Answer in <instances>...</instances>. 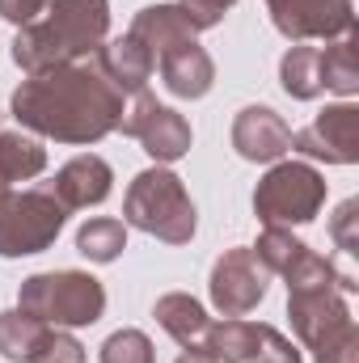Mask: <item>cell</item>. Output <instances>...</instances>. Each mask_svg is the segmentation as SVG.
<instances>
[{"label":"cell","mask_w":359,"mask_h":363,"mask_svg":"<svg viewBox=\"0 0 359 363\" xmlns=\"http://www.w3.org/2000/svg\"><path fill=\"white\" fill-rule=\"evenodd\" d=\"M123 89L106 77L97 55L26 77L13 89V118L60 144H97L123 123Z\"/></svg>","instance_id":"obj_1"},{"label":"cell","mask_w":359,"mask_h":363,"mask_svg":"<svg viewBox=\"0 0 359 363\" xmlns=\"http://www.w3.org/2000/svg\"><path fill=\"white\" fill-rule=\"evenodd\" d=\"M283 279L292 330L304 342V351H313V363H359V330L347 308V296L359 287L355 274L338 271L330 258L304 245Z\"/></svg>","instance_id":"obj_2"},{"label":"cell","mask_w":359,"mask_h":363,"mask_svg":"<svg viewBox=\"0 0 359 363\" xmlns=\"http://www.w3.org/2000/svg\"><path fill=\"white\" fill-rule=\"evenodd\" d=\"M110 30V4L106 0H47V9L17 30L13 38V60L21 64L26 77L77 64L101 51Z\"/></svg>","instance_id":"obj_3"},{"label":"cell","mask_w":359,"mask_h":363,"mask_svg":"<svg viewBox=\"0 0 359 363\" xmlns=\"http://www.w3.org/2000/svg\"><path fill=\"white\" fill-rule=\"evenodd\" d=\"M123 220L165 245H186L194 237V203L174 169H144L127 186L123 199Z\"/></svg>","instance_id":"obj_4"},{"label":"cell","mask_w":359,"mask_h":363,"mask_svg":"<svg viewBox=\"0 0 359 363\" xmlns=\"http://www.w3.org/2000/svg\"><path fill=\"white\" fill-rule=\"evenodd\" d=\"M17 308L64 330V325H93L106 313V287L85 271H47L30 274L17 291Z\"/></svg>","instance_id":"obj_5"},{"label":"cell","mask_w":359,"mask_h":363,"mask_svg":"<svg viewBox=\"0 0 359 363\" xmlns=\"http://www.w3.org/2000/svg\"><path fill=\"white\" fill-rule=\"evenodd\" d=\"M64 220L68 211L51 190H9L0 199V258L43 254L60 237Z\"/></svg>","instance_id":"obj_6"},{"label":"cell","mask_w":359,"mask_h":363,"mask_svg":"<svg viewBox=\"0 0 359 363\" xmlns=\"http://www.w3.org/2000/svg\"><path fill=\"white\" fill-rule=\"evenodd\" d=\"M326 203V178L304 161H279L254 190V211L267 228L309 224Z\"/></svg>","instance_id":"obj_7"},{"label":"cell","mask_w":359,"mask_h":363,"mask_svg":"<svg viewBox=\"0 0 359 363\" xmlns=\"http://www.w3.org/2000/svg\"><path fill=\"white\" fill-rule=\"evenodd\" d=\"M203 347L220 363H300V351L292 347V338H283L275 325L241 321V317L207 325Z\"/></svg>","instance_id":"obj_8"},{"label":"cell","mask_w":359,"mask_h":363,"mask_svg":"<svg viewBox=\"0 0 359 363\" xmlns=\"http://www.w3.org/2000/svg\"><path fill=\"white\" fill-rule=\"evenodd\" d=\"M267 287H270V271L245 245L224 250L220 262L211 267V304L224 317H245L250 308H258L267 300Z\"/></svg>","instance_id":"obj_9"},{"label":"cell","mask_w":359,"mask_h":363,"mask_svg":"<svg viewBox=\"0 0 359 363\" xmlns=\"http://www.w3.org/2000/svg\"><path fill=\"white\" fill-rule=\"evenodd\" d=\"M118 131L131 135V140H140L144 152H148L157 165H170V161H178V157L190 152V123L182 118L178 110H170V106H161L157 97H148V93H140L136 110L123 114Z\"/></svg>","instance_id":"obj_10"},{"label":"cell","mask_w":359,"mask_h":363,"mask_svg":"<svg viewBox=\"0 0 359 363\" xmlns=\"http://www.w3.org/2000/svg\"><path fill=\"white\" fill-rule=\"evenodd\" d=\"M267 9L275 30L292 43L343 38L355 30V4L351 0H267Z\"/></svg>","instance_id":"obj_11"},{"label":"cell","mask_w":359,"mask_h":363,"mask_svg":"<svg viewBox=\"0 0 359 363\" xmlns=\"http://www.w3.org/2000/svg\"><path fill=\"white\" fill-rule=\"evenodd\" d=\"M292 148L304 157H317L326 165H355L359 161V106L338 101L326 106L304 131L292 135Z\"/></svg>","instance_id":"obj_12"},{"label":"cell","mask_w":359,"mask_h":363,"mask_svg":"<svg viewBox=\"0 0 359 363\" xmlns=\"http://www.w3.org/2000/svg\"><path fill=\"white\" fill-rule=\"evenodd\" d=\"M233 148L245 161H279L292 148V127L270 106H245L233 123Z\"/></svg>","instance_id":"obj_13"},{"label":"cell","mask_w":359,"mask_h":363,"mask_svg":"<svg viewBox=\"0 0 359 363\" xmlns=\"http://www.w3.org/2000/svg\"><path fill=\"white\" fill-rule=\"evenodd\" d=\"M110 182H114L110 165L89 152V157H72V161L55 174V182L43 186V190H51L64 211H81V207H97V203L110 194Z\"/></svg>","instance_id":"obj_14"},{"label":"cell","mask_w":359,"mask_h":363,"mask_svg":"<svg viewBox=\"0 0 359 363\" xmlns=\"http://www.w3.org/2000/svg\"><path fill=\"white\" fill-rule=\"evenodd\" d=\"M127 34H131V38L153 55V64H157L170 47H178V43H186V38H194L199 26H194V17H190L182 4H148V9L136 13V21H131Z\"/></svg>","instance_id":"obj_15"},{"label":"cell","mask_w":359,"mask_h":363,"mask_svg":"<svg viewBox=\"0 0 359 363\" xmlns=\"http://www.w3.org/2000/svg\"><path fill=\"white\" fill-rule=\"evenodd\" d=\"M157 68H161V81H165V89L174 97H203L211 89V81H216V64H211V55L194 38L170 47L157 60Z\"/></svg>","instance_id":"obj_16"},{"label":"cell","mask_w":359,"mask_h":363,"mask_svg":"<svg viewBox=\"0 0 359 363\" xmlns=\"http://www.w3.org/2000/svg\"><path fill=\"white\" fill-rule=\"evenodd\" d=\"M97 64L106 68V77H110L123 93H144V85H148V81H153V72H157L153 55H148L131 34H123V38L106 43V47L97 51Z\"/></svg>","instance_id":"obj_17"},{"label":"cell","mask_w":359,"mask_h":363,"mask_svg":"<svg viewBox=\"0 0 359 363\" xmlns=\"http://www.w3.org/2000/svg\"><path fill=\"white\" fill-rule=\"evenodd\" d=\"M153 317L161 321V330L182 342V347H199L203 338H207V325H211V317L203 313V304L194 300V296H186V291H170V296H161L157 304H153Z\"/></svg>","instance_id":"obj_18"},{"label":"cell","mask_w":359,"mask_h":363,"mask_svg":"<svg viewBox=\"0 0 359 363\" xmlns=\"http://www.w3.org/2000/svg\"><path fill=\"white\" fill-rule=\"evenodd\" d=\"M47 330H51L47 321L30 317V313H21V308L0 313V355H4L9 363H30L34 351L43 347Z\"/></svg>","instance_id":"obj_19"},{"label":"cell","mask_w":359,"mask_h":363,"mask_svg":"<svg viewBox=\"0 0 359 363\" xmlns=\"http://www.w3.org/2000/svg\"><path fill=\"white\" fill-rule=\"evenodd\" d=\"M279 85L296 101H313L321 89V47H292L279 64Z\"/></svg>","instance_id":"obj_20"},{"label":"cell","mask_w":359,"mask_h":363,"mask_svg":"<svg viewBox=\"0 0 359 363\" xmlns=\"http://www.w3.org/2000/svg\"><path fill=\"white\" fill-rule=\"evenodd\" d=\"M47 169V148L21 131H0V178L9 182H30Z\"/></svg>","instance_id":"obj_21"},{"label":"cell","mask_w":359,"mask_h":363,"mask_svg":"<svg viewBox=\"0 0 359 363\" xmlns=\"http://www.w3.org/2000/svg\"><path fill=\"white\" fill-rule=\"evenodd\" d=\"M321 89H334L343 97L359 93V51L355 34H343L334 47H321Z\"/></svg>","instance_id":"obj_22"},{"label":"cell","mask_w":359,"mask_h":363,"mask_svg":"<svg viewBox=\"0 0 359 363\" xmlns=\"http://www.w3.org/2000/svg\"><path fill=\"white\" fill-rule=\"evenodd\" d=\"M77 250H81L89 262H114V258L127 250V224H123V220H110V216H97L89 224H81Z\"/></svg>","instance_id":"obj_23"},{"label":"cell","mask_w":359,"mask_h":363,"mask_svg":"<svg viewBox=\"0 0 359 363\" xmlns=\"http://www.w3.org/2000/svg\"><path fill=\"white\" fill-rule=\"evenodd\" d=\"M101 363H153V342L144 330H118L101 342Z\"/></svg>","instance_id":"obj_24"},{"label":"cell","mask_w":359,"mask_h":363,"mask_svg":"<svg viewBox=\"0 0 359 363\" xmlns=\"http://www.w3.org/2000/svg\"><path fill=\"white\" fill-rule=\"evenodd\" d=\"M30 363H85V347L72 338V334H64V330H47V338H43V347L34 351V359Z\"/></svg>","instance_id":"obj_25"},{"label":"cell","mask_w":359,"mask_h":363,"mask_svg":"<svg viewBox=\"0 0 359 363\" xmlns=\"http://www.w3.org/2000/svg\"><path fill=\"white\" fill-rule=\"evenodd\" d=\"M330 233H334V245H338L347 258H355L359 254V199H347V203L334 211Z\"/></svg>","instance_id":"obj_26"},{"label":"cell","mask_w":359,"mask_h":363,"mask_svg":"<svg viewBox=\"0 0 359 363\" xmlns=\"http://www.w3.org/2000/svg\"><path fill=\"white\" fill-rule=\"evenodd\" d=\"M178 4L194 17V26H199V30H211V26L224 17V9H233L237 0H178Z\"/></svg>","instance_id":"obj_27"},{"label":"cell","mask_w":359,"mask_h":363,"mask_svg":"<svg viewBox=\"0 0 359 363\" xmlns=\"http://www.w3.org/2000/svg\"><path fill=\"white\" fill-rule=\"evenodd\" d=\"M43 9H47V0H0V17L13 26H30Z\"/></svg>","instance_id":"obj_28"},{"label":"cell","mask_w":359,"mask_h":363,"mask_svg":"<svg viewBox=\"0 0 359 363\" xmlns=\"http://www.w3.org/2000/svg\"><path fill=\"white\" fill-rule=\"evenodd\" d=\"M178 363H220V359H216L207 347H186V355H182Z\"/></svg>","instance_id":"obj_29"},{"label":"cell","mask_w":359,"mask_h":363,"mask_svg":"<svg viewBox=\"0 0 359 363\" xmlns=\"http://www.w3.org/2000/svg\"><path fill=\"white\" fill-rule=\"evenodd\" d=\"M4 194H9V182L0 178V199H4Z\"/></svg>","instance_id":"obj_30"}]
</instances>
